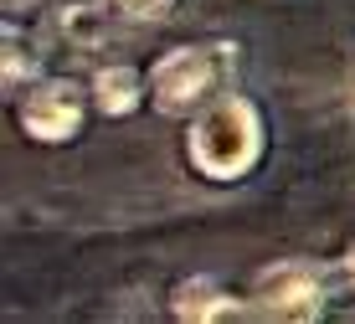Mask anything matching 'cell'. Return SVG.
I'll list each match as a JSON object with an SVG mask.
<instances>
[{"label":"cell","instance_id":"1","mask_svg":"<svg viewBox=\"0 0 355 324\" xmlns=\"http://www.w3.org/2000/svg\"><path fill=\"white\" fill-rule=\"evenodd\" d=\"M263 155V123L258 108L237 93H222L196 114L191 123V165L206 180H237L252 170V160Z\"/></svg>","mask_w":355,"mask_h":324},{"label":"cell","instance_id":"10","mask_svg":"<svg viewBox=\"0 0 355 324\" xmlns=\"http://www.w3.org/2000/svg\"><path fill=\"white\" fill-rule=\"evenodd\" d=\"M345 273H350V283H355V247H350V257H345Z\"/></svg>","mask_w":355,"mask_h":324},{"label":"cell","instance_id":"2","mask_svg":"<svg viewBox=\"0 0 355 324\" xmlns=\"http://www.w3.org/2000/svg\"><path fill=\"white\" fill-rule=\"evenodd\" d=\"M232 78V46L206 42V46H170L150 67V98L160 114H191L216 98V88Z\"/></svg>","mask_w":355,"mask_h":324},{"label":"cell","instance_id":"7","mask_svg":"<svg viewBox=\"0 0 355 324\" xmlns=\"http://www.w3.org/2000/svg\"><path fill=\"white\" fill-rule=\"evenodd\" d=\"M139 98H144V78L134 67H124V62H114V67H98V78H93V103L103 108L108 119H124L139 108Z\"/></svg>","mask_w":355,"mask_h":324},{"label":"cell","instance_id":"4","mask_svg":"<svg viewBox=\"0 0 355 324\" xmlns=\"http://www.w3.org/2000/svg\"><path fill=\"white\" fill-rule=\"evenodd\" d=\"M21 129L36 144H62L83 129V88L67 78H52L21 98Z\"/></svg>","mask_w":355,"mask_h":324},{"label":"cell","instance_id":"3","mask_svg":"<svg viewBox=\"0 0 355 324\" xmlns=\"http://www.w3.org/2000/svg\"><path fill=\"white\" fill-rule=\"evenodd\" d=\"M258 314L278 324H309L324 314V289L304 263H273L258 278Z\"/></svg>","mask_w":355,"mask_h":324},{"label":"cell","instance_id":"9","mask_svg":"<svg viewBox=\"0 0 355 324\" xmlns=\"http://www.w3.org/2000/svg\"><path fill=\"white\" fill-rule=\"evenodd\" d=\"M114 10L129 21H165L175 10V0H114Z\"/></svg>","mask_w":355,"mask_h":324},{"label":"cell","instance_id":"8","mask_svg":"<svg viewBox=\"0 0 355 324\" xmlns=\"http://www.w3.org/2000/svg\"><path fill=\"white\" fill-rule=\"evenodd\" d=\"M36 72V46L31 42H16V26L6 21V88H16L21 78Z\"/></svg>","mask_w":355,"mask_h":324},{"label":"cell","instance_id":"6","mask_svg":"<svg viewBox=\"0 0 355 324\" xmlns=\"http://www.w3.org/2000/svg\"><path fill=\"white\" fill-rule=\"evenodd\" d=\"M170 309H175V319H191V324H211V319H242L248 309L232 304L222 283L211 278H186L175 289V298H170Z\"/></svg>","mask_w":355,"mask_h":324},{"label":"cell","instance_id":"5","mask_svg":"<svg viewBox=\"0 0 355 324\" xmlns=\"http://www.w3.org/2000/svg\"><path fill=\"white\" fill-rule=\"evenodd\" d=\"M57 31L72 52H98L114 42V16L103 10V0H67L57 6Z\"/></svg>","mask_w":355,"mask_h":324}]
</instances>
